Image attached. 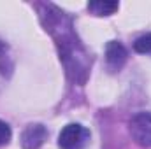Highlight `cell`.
Segmentation results:
<instances>
[{"label": "cell", "mask_w": 151, "mask_h": 149, "mask_svg": "<svg viewBox=\"0 0 151 149\" xmlns=\"http://www.w3.org/2000/svg\"><path fill=\"white\" fill-rule=\"evenodd\" d=\"M90 142V130H86L79 123H70L63 126L58 135L60 149H84Z\"/></svg>", "instance_id": "7a4b0ae2"}, {"label": "cell", "mask_w": 151, "mask_h": 149, "mask_svg": "<svg viewBox=\"0 0 151 149\" xmlns=\"http://www.w3.org/2000/svg\"><path fill=\"white\" fill-rule=\"evenodd\" d=\"M132 139L144 148H151V112H137L130 119Z\"/></svg>", "instance_id": "3957f363"}, {"label": "cell", "mask_w": 151, "mask_h": 149, "mask_svg": "<svg viewBox=\"0 0 151 149\" xmlns=\"http://www.w3.org/2000/svg\"><path fill=\"white\" fill-rule=\"evenodd\" d=\"M11 137H12L11 126H9L5 121H2V119H0V148H2V146H5V144H9Z\"/></svg>", "instance_id": "9c48e42d"}, {"label": "cell", "mask_w": 151, "mask_h": 149, "mask_svg": "<svg viewBox=\"0 0 151 149\" xmlns=\"http://www.w3.org/2000/svg\"><path fill=\"white\" fill-rule=\"evenodd\" d=\"M46 140H47V130L40 123L28 125L19 135V144L23 149H39Z\"/></svg>", "instance_id": "277c9868"}, {"label": "cell", "mask_w": 151, "mask_h": 149, "mask_svg": "<svg viewBox=\"0 0 151 149\" xmlns=\"http://www.w3.org/2000/svg\"><path fill=\"white\" fill-rule=\"evenodd\" d=\"M42 7L46 9V12L42 14H47L46 27L53 34V37L56 39V44L60 47V58L65 65L67 74L74 82L83 84L91 67V56L84 51V47L77 40V35L72 30V19L63 11H60L51 4Z\"/></svg>", "instance_id": "6da1fadb"}, {"label": "cell", "mask_w": 151, "mask_h": 149, "mask_svg": "<svg viewBox=\"0 0 151 149\" xmlns=\"http://www.w3.org/2000/svg\"><path fill=\"white\" fill-rule=\"evenodd\" d=\"M134 49L141 54H151V34L141 35L134 42Z\"/></svg>", "instance_id": "ba28073f"}, {"label": "cell", "mask_w": 151, "mask_h": 149, "mask_svg": "<svg viewBox=\"0 0 151 149\" xmlns=\"http://www.w3.org/2000/svg\"><path fill=\"white\" fill-rule=\"evenodd\" d=\"M11 74H12V58L9 47L4 42H0V88L7 82Z\"/></svg>", "instance_id": "8992f818"}, {"label": "cell", "mask_w": 151, "mask_h": 149, "mask_svg": "<svg viewBox=\"0 0 151 149\" xmlns=\"http://www.w3.org/2000/svg\"><path fill=\"white\" fill-rule=\"evenodd\" d=\"M118 2H102V0H97V2H90L88 4V11L95 16H111L118 11Z\"/></svg>", "instance_id": "52a82bcc"}, {"label": "cell", "mask_w": 151, "mask_h": 149, "mask_svg": "<svg viewBox=\"0 0 151 149\" xmlns=\"http://www.w3.org/2000/svg\"><path fill=\"white\" fill-rule=\"evenodd\" d=\"M127 58H128V53L121 42L111 40L106 46V65L109 72H119L123 65L127 63Z\"/></svg>", "instance_id": "5b68a950"}]
</instances>
